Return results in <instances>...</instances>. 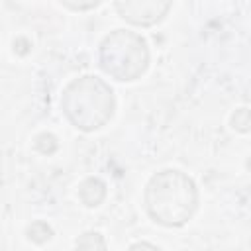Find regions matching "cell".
<instances>
[{
	"mask_svg": "<svg viewBox=\"0 0 251 251\" xmlns=\"http://www.w3.org/2000/svg\"><path fill=\"white\" fill-rule=\"evenodd\" d=\"M71 10H90L100 4V0H61Z\"/></svg>",
	"mask_w": 251,
	"mask_h": 251,
	"instance_id": "5",
	"label": "cell"
},
{
	"mask_svg": "<svg viewBox=\"0 0 251 251\" xmlns=\"http://www.w3.org/2000/svg\"><path fill=\"white\" fill-rule=\"evenodd\" d=\"M149 65V49L145 39L135 31L116 29L104 37L100 45V67L116 80H137Z\"/></svg>",
	"mask_w": 251,
	"mask_h": 251,
	"instance_id": "3",
	"label": "cell"
},
{
	"mask_svg": "<svg viewBox=\"0 0 251 251\" xmlns=\"http://www.w3.org/2000/svg\"><path fill=\"white\" fill-rule=\"evenodd\" d=\"M196 186L192 178L180 171H161L145 188V208L149 216L167 227L186 224L196 210Z\"/></svg>",
	"mask_w": 251,
	"mask_h": 251,
	"instance_id": "1",
	"label": "cell"
},
{
	"mask_svg": "<svg viewBox=\"0 0 251 251\" xmlns=\"http://www.w3.org/2000/svg\"><path fill=\"white\" fill-rule=\"evenodd\" d=\"M61 106L78 129L92 131L110 122L114 114V92L98 76H80L67 84Z\"/></svg>",
	"mask_w": 251,
	"mask_h": 251,
	"instance_id": "2",
	"label": "cell"
},
{
	"mask_svg": "<svg viewBox=\"0 0 251 251\" xmlns=\"http://www.w3.org/2000/svg\"><path fill=\"white\" fill-rule=\"evenodd\" d=\"M118 14L133 25L149 27L161 22L169 8L171 0H114Z\"/></svg>",
	"mask_w": 251,
	"mask_h": 251,
	"instance_id": "4",
	"label": "cell"
}]
</instances>
